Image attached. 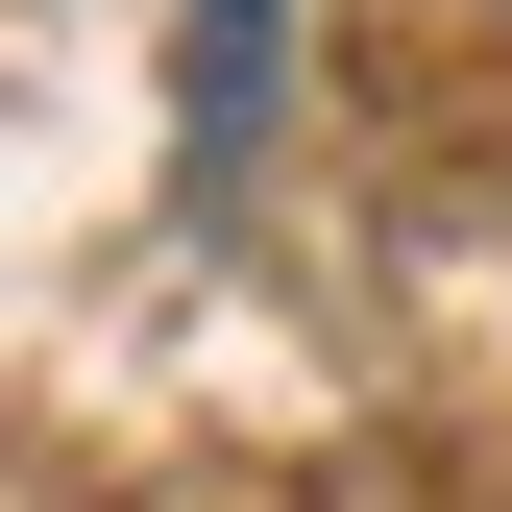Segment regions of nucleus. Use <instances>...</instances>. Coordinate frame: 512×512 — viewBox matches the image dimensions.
Instances as JSON below:
<instances>
[]
</instances>
